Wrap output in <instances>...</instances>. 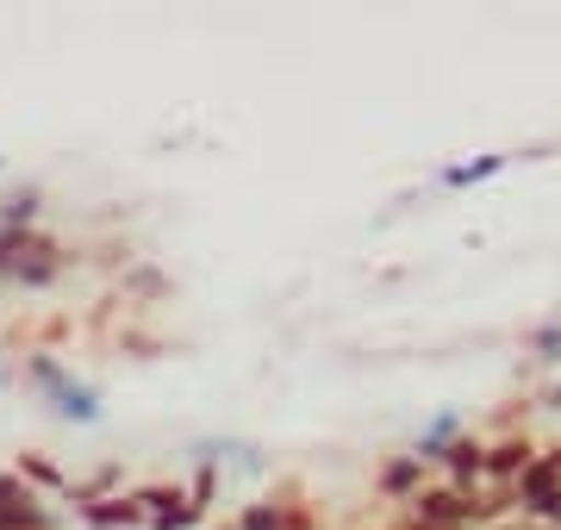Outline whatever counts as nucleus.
<instances>
[{"label": "nucleus", "mask_w": 561, "mask_h": 530, "mask_svg": "<svg viewBox=\"0 0 561 530\" xmlns=\"http://www.w3.org/2000/svg\"><path fill=\"white\" fill-rule=\"evenodd\" d=\"M20 393H32L57 425H76V430H101L106 425V393L101 381H88L76 368L62 362L57 349L32 344L20 356Z\"/></svg>", "instance_id": "f257e3e1"}, {"label": "nucleus", "mask_w": 561, "mask_h": 530, "mask_svg": "<svg viewBox=\"0 0 561 530\" xmlns=\"http://www.w3.org/2000/svg\"><path fill=\"white\" fill-rule=\"evenodd\" d=\"M187 462H213L219 474H238V481H262V474L275 469V456L250 437H201V443L187 449Z\"/></svg>", "instance_id": "f03ea898"}, {"label": "nucleus", "mask_w": 561, "mask_h": 530, "mask_svg": "<svg viewBox=\"0 0 561 530\" xmlns=\"http://www.w3.org/2000/svg\"><path fill=\"white\" fill-rule=\"evenodd\" d=\"M144 506V530H201L206 525V506L187 499L181 481H157V487H131Z\"/></svg>", "instance_id": "7ed1b4c3"}, {"label": "nucleus", "mask_w": 561, "mask_h": 530, "mask_svg": "<svg viewBox=\"0 0 561 530\" xmlns=\"http://www.w3.org/2000/svg\"><path fill=\"white\" fill-rule=\"evenodd\" d=\"M405 525H419V530H468V493L456 487H419L412 499H405Z\"/></svg>", "instance_id": "20e7f679"}, {"label": "nucleus", "mask_w": 561, "mask_h": 530, "mask_svg": "<svg viewBox=\"0 0 561 530\" xmlns=\"http://www.w3.org/2000/svg\"><path fill=\"white\" fill-rule=\"evenodd\" d=\"M231 525L238 530H312V511L300 506V493H268V499H250Z\"/></svg>", "instance_id": "39448f33"}, {"label": "nucleus", "mask_w": 561, "mask_h": 530, "mask_svg": "<svg viewBox=\"0 0 561 530\" xmlns=\"http://www.w3.org/2000/svg\"><path fill=\"white\" fill-rule=\"evenodd\" d=\"M537 462V449H530V437H500V443H486V462H481V487L493 493H512L518 487V474Z\"/></svg>", "instance_id": "423d86ee"}, {"label": "nucleus", "mask_w": 561, "mask_h": 530, "mask_svg": "<svg viewBox=\"0 0 561 530\" xmlns=\"http://www.w3.org/2000/svg\"><path fill=\"white\" fill-rule=\"evenodd\" d=\"M481 462H486V443H481V437H468V430H461L456 443L443 449V462H437V469L449 474L443 487H456V493H474V487H481Z\"/></svg>", "instance_id": "0eeeda50"}, {"label": "nucleus", "mask_w": 561, "mask_h": 530, "mask_svg": "<svg viewBox=\"0 0 561 530\" xmlns=\"http://www.w3.org/2000/svg\"><path fill=\"white\" fill-rule=\"evenodd\" d=\"M44 224V182H13L0 194V231H38Z\"/></svg>", "instance_id": "6e6552de"}, {"label": "nucleus", "mask_w": 561, "mask_h": 530, "mask_svg": "<svg viewBox=\"0 0 561 530\" xmlns=\"http://www.w3.org/2000/svg\"><path fill=\"white\" fill-rule=\"evenodd\" d=\"M76 518H81V530H144V506H138L131 487L113 493V499H101V506H81Z\"/></svg>", "instance_id": "1a4fd4ad"}, {"label": "nucleus", "mask_w": 561, "mask_h": 530, "mask_svg": "<svg viewBox=\"0 0 561 530\" xmlns=\"http://www.w3.org/2000/svg\"><path fill=\"white\" fill-rule=\"evenodd\" d=\"M13 474H20V481H25L32 493H44L50 506H57V499H69V474H62L57 462L44 456V449H25L20 462H13Z\"/></svg>", "instance_id": "9d476101"}, {"label": "nucleus", "mask_w": 561, "mask_h": 530, "mask_svg": "<svg viewBox=\"0 0 561 530\" xmlns=\"http://www.w3.org/2000/svg\"><path fill=\"white\" fill-rule=\"evenodd\" d=\"M162 293H169V275H162L157 263H125L119 268V300L125 307H150V300H162Z\"/></svg>", "instance_id": "9b49d317"}, {"label": "nucleus", "mask_w": 561, "mask_h": 530, "mask_svg": "<svg viewBox=\"0 0 561 530\" xmlns=\"http://www.w3.org/2000/svg\"><path fill=\"white\" fill-rule=\"evenodd\" d=\"M419 487H424V462H419V456H393V462L375 474V493H381V499H400V506Z\"/></svg>", "instance_id": "f8f14e48"}, {"label": "nucleus", "mask_w": 561, "mask_h": 530, "mask_svg": "<svg viewBox=\"0 0 561 530\" xmlns=\"http://www.w3.org/2000/svg\"><path fill=\"white\" fill-rule=\"evenodd\" d=\"M456 437H461V412H437V418L424 425V437H419V449H412V456H419L424 469H437V462H443V449L456 443Z\"/></svg>", "instance_id": "ddd939ff"}, {"label": "nucleus", "mask_w": 561, "mask_h": 530, "mask_svg": "<svg viewBox=\"0 0 561 530\" xmlns=\"http://www.w3.org/2000/svg\"><path fill=\"white\" fill-rule=\"evenodd\" d=\"M505 163H512V157H474V163H449L437 182H443V187H481V182H493Z\"/></svg>", "instance_id": "4468645a"}, {"label": "nucleus", "mask_w": 561, "mask_h": 530, "mask_svg": "<svg viewBox=\"0 0 561 530\" xmlns=\"http://www.w3.org/2000/svg\"><path fill=\"white\" fill-rule=\"evenodd\" d=\"M530 356H537L542 368H561V319H549V325L530 331Z\"/></svg>", "instance_id": "2eb2a0df"}, {"label": "nucleus", "mask_w": 561, "mask_h": 530, "mask_svg": "<svg viewBox=\"0 0 561 530\" xmlns=\"http://www.w3.org/2000/svg\"><path fill=\"white\" fill-rule=\"evenodd\" d=\"M13 388H20V362H13V356L0 349V393H13Z\"/></svg>", "instance_id": "dca6fc26"}, {"label": "nucleus", "mask_w": 561, "mask_h": 530, "mask_svg": "<svg viewBox=\"0 0 561 530\" xmlns=\"http://www.w3.org/2000/svg\"><path fill=\"white\" fill-rule=\"evenodd\" d=\"M542 412H561V381H556L549 393H542Z\"/></svg>", "instance_id": "f3484780"}, {"label": "nucleus", "mask_w": 561, "mask_h": 530, "mask_svg": "<svg viewBox=\"0 0 561 530\" xmlns=\"http://www.w3.org/2000/svg\"><path fill=\"white\" fill-rule=\"evenodd\" d=\"M213 530H238V525H213Z\"/></svg>", "instance_id": "a211bd4d"}, {"label": "nucleus", "mask_w": 561, "mask_h": 530, "mask_svg": "<svg viewBox=\"0 0 561 530\" xmlns=\"http://www.w3.org/2000/svg\"><path fill=\"white\" fill-rule=\"evenodd\" d=\"M0 175H7V157H0Z\"/></svg>", "instance_id": "6ab92c4d"}]
</instances>
